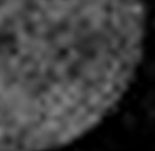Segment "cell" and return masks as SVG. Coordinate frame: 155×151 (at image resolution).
I'll return each mask as SVG.
<instances>
[{
	"mask_svg": "<svg viewBox=\"0 0 155 151\" xmlns=\"http://www.w3.org/2000/svg\"><path fill=\"white\" fill-rule=\"evenodd\" d=\"M144 0H0V151H54L108 116L132 84Z\"/></svg>",
	"mask_w": 155,
	"mask_h": 151,
	"instance_id": "1",
	"label": "cell"
}]
</instances>
